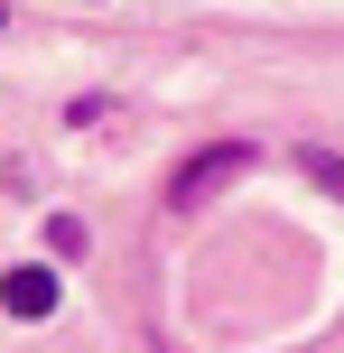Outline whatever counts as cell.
Segmentation results:
<instances>
[{
	"instance_id": "cell-1",
	"label": "cell",
	"mask_w": 344,
	"mask_h": 353,
	"mask_svg": "<svg viewBox=\"0 0 344 353\" xmlns=\"http://www.w3.org/2000/svg\"><path fill=\"white\" fill-rule=\"evenodd\" d=\"M242 168H252V149H242V140H214V149H196V159H186L177 176H168V205H177V214H196V205H214V195L233 186Z\"/></svg>"
},
{
	"instance_id": "cell-2",
	"label": "cell",
	"mask_w": 344,
	"mask_h": 353,
	"mask_svg": "<svg viewBox=\"0 0 344 353\" xmlns=\"http://www.w3.org/2000/svg\"><path fill=\"white\" fill-rule=\"evenodd\" d=\"M0 307H10L19 325H37V316H56V270H37V261H19V270H0Z\"/></svg>"
},
{
	"instance_id": "cell-3",
	"label": "cell",
	"mask_w": 344,
	"mask_h": 353,
	"mask_svg": "<svg viewBox=\"0 0 344 353\" xmlns=\"http://www.w3.org/2000/svg\"><path fill=\"white\" fill-rule=\"evenodd\" d=\"M47 251H56V261H84V223H74V214H56V223H47Z\"/></svg>"
},
{
	"instance_id": "cell-4",
	"label": "cell",
	"mask_w": 344,
	"mask_h": 353,
	"mask_svg": "<svg viewBox=\"0 0 344 353\" xmlns=\"http://www.w3.org/2000/svg\"><path fill=\"white\" fill-rule=\"evenodd\" d=\"M307 176H316L326 195H344V159H335V149H307Z\"/></svg>"
}]
</instances>
